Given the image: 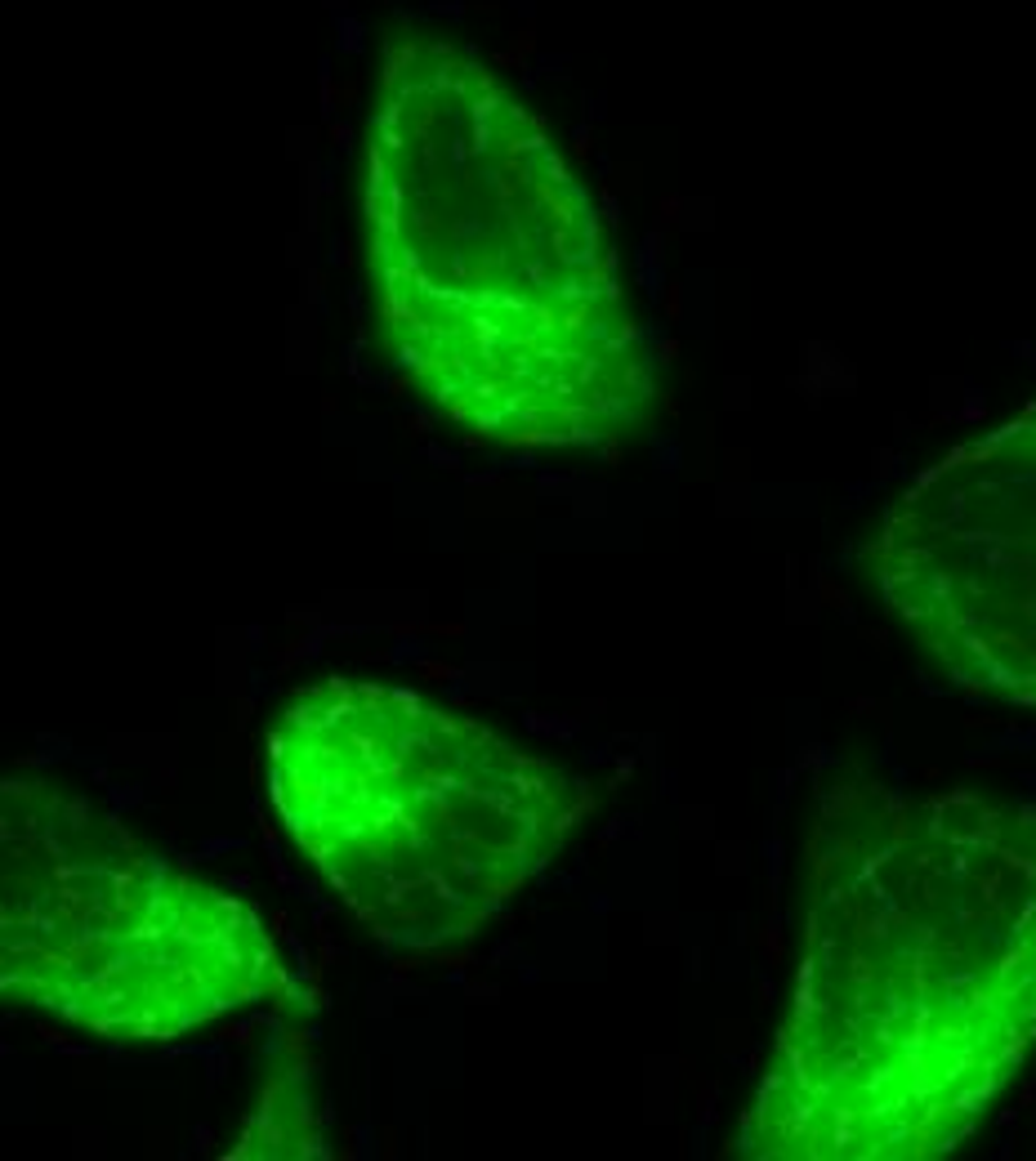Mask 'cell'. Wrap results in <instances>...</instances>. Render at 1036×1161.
<instances>
[{
  "mask_svg": "<svg viewBox=\"0 0 1036 1161\" xmlns=\"http://www.w3.org/2000/svg\"><path fill=\"white\" fill-rule=\"evenodd\" d=\"M1036 1049V804L822 781L791 1001L733 1152L934 1161Z\"/></svg>",
  "mask_w": 1036,
  "mask_h": 1161,
  "instance_id": "cell-1",
  "label": "cell"
},
{
  "mask_svg": "<svg viewBox=\"0 0 1036 1161\" xmlns=\"http://www.w3.org/2000/svg\"><path fill=\"white\" fill-rule=\"evenodd\" d=\"M380 340L438 415L518 451H608L657 412V362L599 201L487 58L402 32L362 156Z\"/></svg>",
  "mask_w": 1036,
  "mask_h": 1161,
  "instance_id": "cell-2",
  "label": "cell"
},
{
  "mask_svg": "<svg viewBox=\"0 0 1036 1161\" xmlns=\"http://www.w3.org/2000/svg\"><path fill=\"white\" fill-rule=\"evenodd\" d=\"M268 800L335 898L398 951L474 938L594 813L581 773L376 680H322L282 706Z\"/></svg>",
  "mask_w": 1036,
  "mask_h": 1161,
  "instance_id": "cell-3",
  "label": "cell"
},
{
  "mask_svg": "<svg viewBox=\"0 0 1036 1161\" xmlns=\"http://www.w3.org/2000/svg\"><path fill=\"white\" fill-rule=\"evenodd\" d=\"M282 987L264 915L85 795L0 781V1010L175 1041Z\"/></svg>",
  "mask_w": 1036,
  "mask_h": 1161,
  "instance_id": "cell-4",
  "label": "cell"
},
{
  "mask_svg": "<svg viewBox=\"0 0 1036 1161\" xmlns=\"http://www.w3.org/2000/svg\"><path fill=\"white\" fill-rule=\"evenodd\" d=\"M862 563L885 613L960 692L1036 711V398L929 465Z\"/></svg>",
  "mask_w": 1036,
  "mask_h": 1161,
  "instance_id": "cell-5",
  "label": "cell"
}]
</instances>
